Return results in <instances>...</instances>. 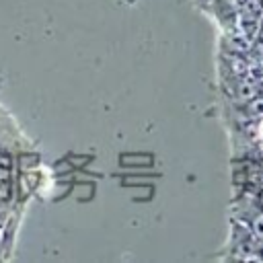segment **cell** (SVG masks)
<instances>
[{"label":"cell","mask_w":263,"mask_h":263,"mask_svg":"<svg viewBox=\"0 0 263 263\" xmlns=\"http://www.w3.org/2000/svg\"><path fill=\"white\" fill-rule=\"evenodd\" d=\"M10 185H12V156L2 152L0 154V201L10 199Z\"/></svg>","instance_id":"6da1fadb"}]
</instances>
